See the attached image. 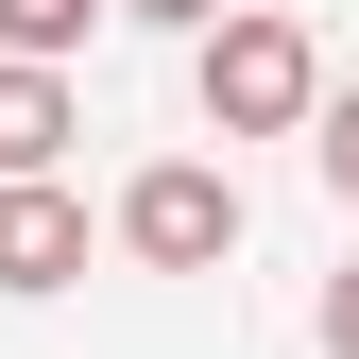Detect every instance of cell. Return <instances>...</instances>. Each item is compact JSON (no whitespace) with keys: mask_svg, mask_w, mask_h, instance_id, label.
I'll use <instances>...</instances> for the list:
<instances>
[{"mask_svg":"<svg viewBox=\"0 0 359 359\" xmlns=\"http://www.w3.org/2000/svg\"><path fill=\"white\" fill-rule=\"evenodd\" d=\"M189 86H205V137H308L325 120V52L291 0H240L222 34H189Z\"/></svg>","mask_w":359,"mask_h":359,"instance_id":"cell-1","label":"cell"},{"mask_svg":"<svg viewBox=\"0 0 359 359\" xmlns=\"http://www.w3.org/2000/svg\"><path fill=\"white\" fill-rule=\"evenodd\" d=\"M120 240H137L154 274H222V257H240V189H222L205 154H171V171L120 189Z\"/></svg>","mask_w":359,"mask_h":359,"instance_id":"cell-2","label":"cell"},{"mask_svg":"<svg viewBox=\"0 0 359 359\" xmlns=\"http://www.w3.org/2000/svg\"><path fill=\"white\" fill-rule=\"evenodd\" d=\"M69 274H86V205L52 171H18L0 189V291H69Z\"/></svg>","mask_w":359,"mask_h":359,"instance_id":"cell-3","label":"cell"},{"mask_svg":"<svg viewBox=\"0 0 359 359\" xmlns=\"http://www.w3.org/2000/svg\"><path fill=\"white\" fill-rule=\"evenodd\" d=\"M86 137V103H69V69H18V52H0V189H18V171H52Z\"/></svg>","mask_w":359,"mask_h":359,"instance_id":"cell-4","label":"cell"},{"mask_svg":"<svg viewBox=\"0 0 359 359\" xmlns=\"http://www.w3.org/2000/svg\"><path fill=\"white\" fill-rule=\"evenodd\" d=\"M86 18H120V0H0V52L52 69V52H86Z\"/></svg>","mask_w":359,"mask_h":359,"instance_id":"cell-5","label":"cell"},{"mask_svg":"<svg viewBox=\"0 0 359 359\" xmlns=\"http://www.w3.org/2000/svg\"><path fill=\"white\" fill-rule=\"evenodd\" d=\"M308 154H325V189L359 205V86H325V120H308Z\"/></svg>","mask_w":359,"mask_h":359,"instance_id":"cell-6","label":"cell"},{"mask_svg":"<svg viewBox=\"0 0 359 359\" xmlns=\"http://www.w3.org/2000/svg\"><path fill=\"white\" fill-rule=\"evenodd\" d=\"M120 18H154V34H222L240 0H120Z\"/></svg>","mask_w":359,"mask_h":359,"instance_id":"cell-7","label":"cell"},{"mask_svg":"<svg viewBox=\"0 0 359 359\" xmlns=\"http://www.w3.org/2000/svg\"><path fill=\"white\" fill-rule=\"evenodd\" d=\"M325 359H359V257L325 274Z\"/></svg>","mask_w":359,"mask_h":359,"instance_id":"cell-8","label":"cell"}]
</instances>
